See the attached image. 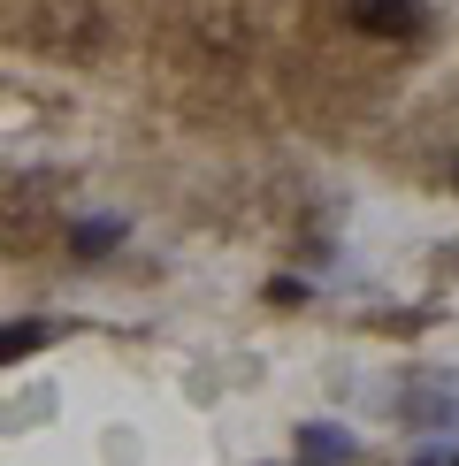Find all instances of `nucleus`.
I'll use <instances>...</instances> for the list:
<instances>
[{"mask_svg":"<svg viewBox=\"0 0 459 466\" xmlns=\"http://www.w3.org/2000/svg\"><path fill=\"white\" fill-rule=\"evenodd\" d=\"M344 15H352L368 38H413V31H421V8H413V0H352Z\"/></svg>","mask_w":459,"mask_h":466,"instance_id":"obj_1","label":"nucleus"},{"mask_svg":"<svg viewBox=\"0 0 459 466\" xmlns=\"http://www.w3.org/2000/svg\"><path fill=\"white\" fill-rule=\"evenodd\" d=\"M54 337H62V321H15V329H0V360H24V352H38Z\"/></svg>","mask_w":459,"mask_h":466,"instance_id":"obj_2","label":"nucleus"},{"mask_svg":"<svg viewBox=\"0 0 459 466\" xmlns=\"http://www.w3.org/2000/svg\"><path fill=\"white\" fill-rule=\"evenodd\" d=\"M115 238H123V222H76V238H69V245H76V252H107Z\"/></svg>","mask_w":459,"mask_h":466,"instance_id":"obj_3","label":"nucleus"},{"mask_svg":"<svg viewBox=\"0 0 459 466\" xmlns=\"http://www.w3.org/2000/svg\"><path fill=\"white\" fill-rule=\"evenodd\" d=\"M299 443H306V459H344V451H352V443H344V429H306Z\"/></svg>","mask_w":459,"mask_h":466,"instance_id":"obj_4","label":"nucleus"},{"mask_svg":"<svg viewBox=\"0 0 459 466\" xmlns=\"http://www.w3.org/2000/svg\"><path fill=\"white\" fill-rule=\"evenodd\" d=\"M452 177H459V168H452Z\"/></svg>","mask_w":459,"mask_h":466,"instance_id":"obj_5","label":"nucleus"},{"mask_svg":"<svg viewBox=\"0 0 459 466\" xmlns=\"http://www.w3.org/2000/svg\"><path fill=\"white\" fill-rule=\"evenodd\" d=\"M452 466H459V459H452Z\"/></svg>","mask_w":459,"mask_h":466,"instance_id":"obj_6","label":"nucleus"}]
</instances>
